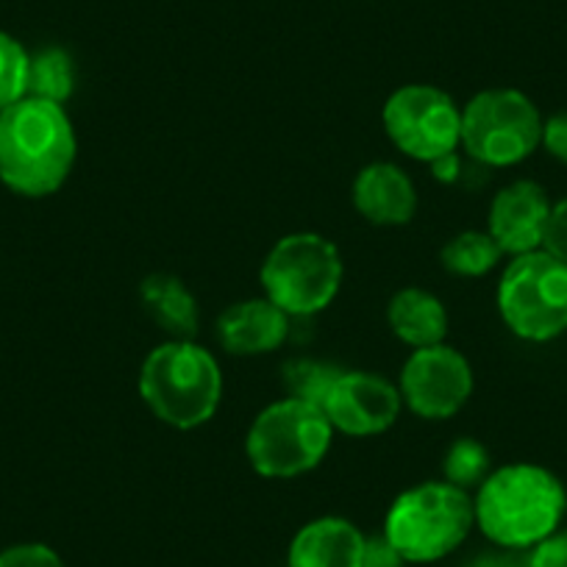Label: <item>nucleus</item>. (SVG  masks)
I'll return each mask as SVG.
<instances>
[{
  "label": "nucleus",
  "mask_w": 567,
  "mask_h": 567,
  "mask_svg": "<svg viewBox=\"0 0 567 567\" xmlns=\"http://www.w3.org/2000/svg\"><path fill=\"white\" fill-rule=\"evenodd\" d=\"M567 489L556 473L534 462L498 467L473 495V515L484 537L504 550H532L561 528Z\"/></svg>",
  "instance_id": "f257e3e1"
},
{
  "label": "nucleus",
  "mask_w": 567,
  "mask_h": 567,
  "mask_svg": "<svg viewBox=\"0 0 567 567\" xmlns=\"http://www.w3.org/2000/svg\"><path fill=\"white\" fill-rule=\"evenodd\" d=\"M75 165V131L64 106L20 97L0 112V182L25 198H48Z\"/></svg>",
  "instance_id": "f03ea898"
},
{
  "label": "nucleus",
  "mask_w": 567,
  "mask_h": 567,
  "mask_svg": "<svg viewBox=\"0 0 567 567\" xmlns=\"http://www.w3.org/2000/svg\"><path fill=\"white\" fill-rule=\"evenodd\" d=\"M140 398L165 425L189 432L215 417L223 401V370L193 340H167L140 368Z\"/></svg>",
  "instance_id": "7ed1b4c3"
},
{
  "label": "nucleus",
  "mask_w": 567,
  "mask_h": 567,
  "mask_svg": "<svg viewBox=\"0 0 567 567\" xmlns=\"http://www.w3.org/2000/svg\"><path fill=\"white\" fill-rule=\"evenodd\" d=\"M476 526L467 489L449 482H423L403 489L384 517V537L406 565H429L454 554Z\"/></svg>",
  "instance_id": "20e7f679"
},
{
  "label": "nucleus",
  "mask_w": 567,
  "mask_h": 567,
  "mask_svg": "<svg viewBox=\"0 0 567 567\" xmlns=\"http://www.w3.org/2000/svg\"><path fill=\"white\" fill-rule=\"evenodd\" d=\"M261 287L284 315L312 318L334 303L342 284L340 248L315 231L278 239L261 261Z\"/></svg>",
  "instance_id": "39448f33"
},
{
  "label": "nucleus",
  "mask_w": 567,
  "mask_h": 567,
  "mask_svg": "<svg viewBox=\"0 0 567 567\" xmlns=\"http://www.w3.org/2000/svg\"><path fill=\"white\" fill-rule=\"evenodd\" d=\"M334 440L320 406L281 398L256 414L245 437V456L265 478H298L326 460Z\"/></svg>",
  "instance_id": "423d86ee"
},
{
  "label": "nucleus",
  "mask_w": 567,
  "mask_h": 567,
  "mask_svg": "<svg viewBox=\"0 0 567 567\" xmlns=\"http://www.w3.org/2000/svg\"><path fill=\"white\" fill-rule=\"evenodd\" d=\"M501 320L526 342H550L567 331V265L548 250L512 256L495 292Z\"/></svg>",
  "instance_id": "0eeeda50"
},
{
  "label": "nucleus",
  "mask_w": 567,
  "mask_h": 567,
  "mask_svg": "<svg viewBox=\"0 0 567 567\" xmlns=\"http://www.w3.org/2000/svg\"><path fill=\"white\" fill-rule=\"evenodd\" d=\"M543 140V114L512 86L484 90L462 106V148L484 167H515Z\"/></svg>",
  "instance_id": "6e6552de"
},
{
  "label": "nucleus",
  "mask_w": 567,
  "mask_h": 567,
  "mask_svg": "<svg viewBox=\"0 0 567 567\" xmlns=\"http://www.w3.org/2000/svg\"><path fill=\"white\" fill-rule=\"evenodd\" d=\"M381 123L403 156L425 165L449 159L462 145L460 103L432 84H406L392 92Z\"/></svg>",
  "instance_id": "1a4fd4ad"
},
{
  "label": "nucleus",
  "mask_w": 567,
  "mask_h": 567,
  "mask_svg": "<svg viewBox=\"0 0 567 567\" xmlns=\"http://www.w3.org/2000/svg\"><path fill=\"white\" fill-rule=\"evenodd\" d=\"M403 406L423 420H449L473 395V368L449 342L417 348L401 370Z\"/></svg>",
  "instance_id": "9d476101"
},
{
  "label": "nucleus",
  "mask_w": 567,
  "mask_h": 567,
  "mask_svg": "<svg viewBox=\"0 0 567 567\" xmlns=\"http://www.w3.org/2000/svg\"><path fill=\"white\" fill-rule=\"evenodd\" d=\"M401 390L390 379L368 370H342L323 403L334 432L348 437H375L401 417Z\"/></svg>",
  "instance_id": "9b49d317"
},
{
  "label": "nucleus",
  "mask_w": 567,
  "mask_h": 567,
  "mask_svg": "<svg viewBox=\"0 0 567 567\" xmlns=\"http://www.w3.org/2000/svg\"><path fill=\"white\" fill-rule=\"evenodd\" d=\"M550 198L543 184L520 178L501 189L489 204L487 231L504 256H523L543 248L550 217Z\"/></svg>",
  "instance_id": "f8f14e48"
},
{
  "label": "nucleus",
  "mask_w": 567,
  "mask_h": 567,
  "mask_svg": "<svg viewBox=\"0 0 567 567\" xmlns=\"http://www.w3.org/2000/svg\"><path fill=\"white\" fill-rule=\"evenodd\" d=\"M290 331V315H284L270 298H248L231 303L215 323V337L231 357H261L284 346Z\"/></svg>",
  "instance_id": "ddd939ff"
},
{
  "label": "nucleus",
  "mask_w": 567,
  "mask_h": 567,
  "mask_svg": "<svg viewBox=\"0 0 567 567\" xmlns=\"http://www.w3.org/2000/svg\"><path fill=\"white\" fill-rule=\"evenodd\" d=\"M351 200L359 215L373 226H406L417 212V187L403 167L373 162L353 178Z\"/></svg>",
  "instance_id": "4468645a"
},
{
  "label": "nucleus",
  "mask_w": 567,
  "mask_h": 567,
  "mask_svg": "<svg viewBox=\"0 0 567 567\" xmlns=\"http://www.w3.org/2000/svg\"><path fill=\"white\" fill-rule=\"evenodd\" d=\"M364 534L346 517H318L298 528L287 567H362Z\"/></svg>",
  "instance_id": "2eb2a0df"
},
{
  "label": "nucleus",
  "mask_w": 567,
  "mask_h": 567,
  "mask_svg": "<svg viewBox=\"0 0 567 567\" xmlns=\"http://www.w3.org/2000/svg\"><path fill=\"white\" fill-rule=\"evenodd\" d=\"M386 326L412 351L440 346L449 337V309L434 292L403 287L386 303Z\"/></svg>",
  "instance_id": "dca6fc26"
},
{
  "label": "nucleus",
  "mask_w": 567,
  "mask_h": 567,
  "mask_svg": "<svg viewBox=\"0 0 567 567\" xmlns=\"http://www.w3.org/2000/svg\"><path fill=\"white\" fill-rule=\"evenodd\" d=\"M145 312L156 326L171 334V340H193L198 331V301L187 284L167 272L148 276L140 287Z\"/></svg>",
  "instance_id": "f3484780"
},
{
  "label": "nucleus",
  "mask_w": 567,
  "mask_h": 567,
  "mask_svg": "<svg viewBox=\"0 0 567 567\" xmlns=\"http://www.w3.org/2000/svg\"><path fill=\"white\" fill-rule=\"evenodd\" d=\"M501 259H504V250L498 248V243L489 237V231H476V228L451 237L440 250L445 270L460 278L487 276L498 267Z\"/></svg>",
  "instance_id": "a211bd4d"
},
{
  "label": "nucleus",
  "mask_w": 567,
  "mask_h": 567,
  "mask_svg": "<svg viewBox=\"0 0 567 567\" xmlns=\"http://www.w3.org/2000/svg\"><path fill=\"white\" fill-rule=\"evenodd\" d=\"M75 90V64L62 48H45L29 62V90L25 95L64 106Z\"/></svg>",
  "instance_id": "6ab92c4d"
},
{
  "label": "nucleus",
  "mask_w": 567,
  "mask_h": 567,
  "mask_svg": "<svg viewBox=\"0 0 567 567\" xmlns=\"http://www.w3.org/2000/svg\"><path fill=\"white\" fill-rule=\"evenodd\" d=\"M342 370L334 364L318 362V359H292L281 368V381L290 395L298 401H307L312 406L323 409L326 398H329L331 386L340 379Z\"/></svg>",
  "instance_id": "aec40b11"
},
{
  "label": "nucleus",
  "mask_w": 567,
  "mask_h": 567,
  "mask_svg": "<svg viewBox=\"0 0 567 567\" xmlns=\"http://www.w3.org/2000/svg\"><path fill=\"white\" fill-rule=\"evenodd\" d=\"M443 473L445 482L456 484V487L467 489V493H471V489H478L484 478L493 473L489 451L484 449L478 440L460 437L449 451H445Z\"/></svg>",
  "instance_id": "412c9836"
},
{
  "label": "nucleus",
  "mask_w": 567,
  "mask_h": 567,
  "mask_svg": "<svg viewBox=\"0 0 567 567\" xmlns=\"http://www.w3.org/2000/svg\"><path fill=\"white\" fill-rule=\"evenodd\" d=\"M31 56L14 37L0 31V112L25 97Z\"/></svg>",
  "instance_id": "4be33fe9"
},
{
  "label": "nucleus",
  "mask_w": 567,
  "mask_h": 567,
  "mask_svg": "<svg viewBox=\"0 0 567 567\" xmlns=\"http://www.w3.org/2000/svg\"><path fill=\"white\" fill-rule=\"evenodd\" d=\"M0 567H68L62 556L42 543H20L0 550Z\"/></svg>",
  "instance_id": "5701e85b"
},
{
  "label": "nucleus",
  "mask_w": 567,
  "mask_h": 567,
  "mask_svg": "<svg viewBox=\"0 0 567 567\" xmlns=\"http://www.w3.org/2000/svg\"><path fill=\"white\" fill-rule=\"evenodd\" d=\"M526 567H567V528H556L550 537L534 545L526 556Z\"/></svg>",
  "instance_id": "b1692460"
},
{
  "label": "nucleus",
  "mask_w": 567,
  "mask_h": 567,
  "mask_svg": "<svg viewBox=\"0 0 567 567\" xmlns=\"http://www.w3.org/2000/svg\"><path fill=\"white\" fill-rule=\"evenodd\" d=\"M543 250H548L550 256H556V259L567 265V198L556 200V204L550 206V217L543 237Z\"/></svg>",
  "instance_id": "393cba45"
},
{
  "label": "nucleus",
  "mask_w": 567,
  "mask_h": 567,
  "mask_svg": "<svg viewBox=\"0 0 567 567\" xmlns=\"http://www.w3.org/2000/svg\"><path fill=\"white\" fill-rule=\"evenodd\" d=\"M539 145H543L550 159L567 167V112H556L543 120V140H539Z\"/></svg>",
  "instance_id": "a878e982"
},
{
  "label": "nucleus",
  "mask_w": 567,
  "mask_h": 567,
  "mask_svg": "<svg viewBox=\"0 0 567 567\" xmlns=\"http://www.w3.org/2000/svg\"><path fill=\"white\" fill-rule=\"evenodd\" d=\"M362 567H406V561L392 548L390 539L379 534V537H364Z\"/></svg>",
  "instance_id": "bb28decb"
},
{
  "label": "nucleus",
  "mask_w": 567,
  "mask_h": 567,
  "mask_svg": "<svg viewBox=\"0 0 567 567\" xmlns=\"http://www.w3.org/2000/svg\"><path fill=\"white\" fill-rule=\"evenodd\" d=\"M471 567H526V561H517L512 556H478Z\"/></svg>",
  "instance_id": "cd10ccee"
}]
</instances>
